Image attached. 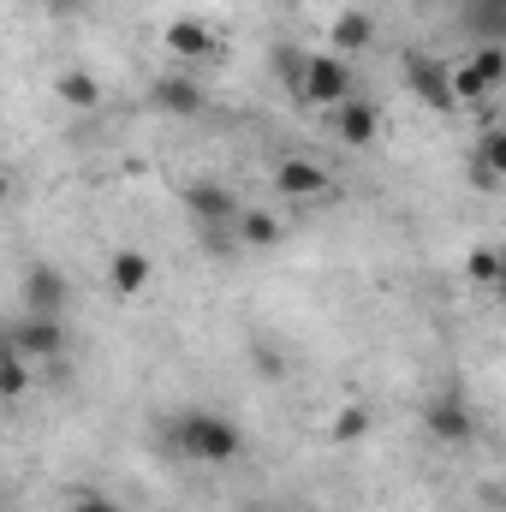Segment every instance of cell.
Segmentation results:
<instances>
[{
  "label": "cell",
  "instance_id": "6da1fadb",
  "mask_svg": "<svg viewBox=\"0 0 506 512\" xmlns=\"http://www.w3.org/2000/svg\"><path fill=\"white\" fill-rule=\"evenodd\" d=\"M161 441L173 459H191V465H233L245 453V429L227 417V411H203V405H185L161 423Z\"/></svg>",
  "mask_w": 506,
  "mask_h": 512
},
{
  "label": "cell",
  "instance_id": "7a4b0ae2",
  "mask_svg": "<svg viewBox=\"0 0 506 512\" xmlns=\"http://www.w3.org/2000/svg\"><path fill=\"white\" fill-rule=\"evenodd\" d=\"M185 209H191V221H197V233H203L209 251H233V221H239V209H245V197H239L233 185H221V179H191V185H185Z\"/></svg>",
  "mask_w": 506,
  "mask_h": 512
},
{
  "label": "cell",
  "instance_id": "3957f363",
  "mask_svg": "<svg viewBox=\"0 0 506 512\" xmlns=\"http://www.w3.org/2000/svg\"><path fill=\"white\" fill-rule=\"evenodd\" d=\"M423 423H429V435H435L441 447H477V435H483L477 405H471L459 387H441V393L423 405Z\"/></svg>",
  "mask_w": 506,
  "mask_h": 512
},
{
  "label": "cell",
  "instance_id": "277c9868",
  "mask_svg": "<svg viewBox=\"0 0 506 512\" xmlns=\"http://www.w3.org/2000/svg\"><path fill=\"white\" fill-rule=\"evenodd\" d=\"M292 90L310 108H340V102H352V60H340V54H304V72H298Z\"/></svg>",
  "mask_w": 506,
  "mask_h": 512
},
{
  "label": "cell",
  "instance_id": "5b68a950",
  "mask_svg": "<svg viewBox=\"0 0 506 512\" xmlns=\"http://www.w3.org/2000/svg\"><path fill=\"white\" fill-rule=\"evenodd\" d=\"M399 78H405V90H411L423 108H435V114H453V108H459V102H453V66L435 60L429 48H411V54L399 60Z\"/></svg>",
  "mask_w": 506,
  "mask_h": 512
},
{
  "label": "cell",
  "instance_id": "8992f818",
  "mask_svg": "<svg viewBox=\"0 0 506 512\" xmlns=\"http://www.w3.org/2000/svg\"><path fill=\"white\" fill-rule=\"evenodd\" d=\"M274 191H280L286 203H322V197H334V179H328V167L310 161V155H280V161H274Z\"/></svg>",
  "mask_w": 506,
  "mask_h": 512
},
{
  "label": "cell",
  "instance_id": "52a82bcc",
  "mask_svg": "<svg viewBox=\"0 0 506 512\" xmlns=\"http://www.w3.org/2000/svg\"><path fill=\"white\" fill-rule=\"evenodd\" d=\"M149 108L167 114V120H203L209 96H203V84H197L191 72H161V78L149 84Z\"/></svg>",
  "mask_w": 506,
  "mask_h": 512
},
{
  "label": "cell",
  "instance_id": "ba28073f",
  "mask_svg": "<svg viewBox=\"0 0 506 512\" xmlns=\"http://www.w3.org/2000/svg\"><path fill=\"white\" fill-rule=\"evenodd\" d=\"M66 298H72V286H66V274H60L54 262H30V268H24V280H18L24 316H60Z\"/></svg>",
  "mask_w": 506,
  "mask_h": 512
},
{
  "label": "cell",
  "instance_id": "9c48e42d",
  "mask_svg": "<svg viewBox=\"0 0 506 512\" xmlns=\"http://www.w3.org/2000/svg\"><path fill=\"white\" fill-rule=\"evenodd\" d=\"M12 346L24 364H54V358H66V322L60 316H18Z\"/></svg>",
  "mask_w": 506,
  "mask_h": 512
},
{
  "label": "cell",
  "instance_id": "30bf717a",
  "mask_svg": "<svg viewBox=\"0 0 506 512\" xmlns=\"http://www.w3.org/2000/svg\"><path fill=\"white\" fill-rule=\"evenodd\" d=\"M161 42H167V54H173V60H215V54H221L215 30H209L203 18H167Z\"/></svg>",
  "mask_w": 506,
  "mask_h": 512
},
{
  "label": "cell",
  "instance_id": "8fae6325",
  "mask_svg": "<svg viewBox=\"0 0 506 512\" xmlns=\"http://www.w3.org/2000/svg\"><path fill=\"white\" fill-rule=\"evenodd\" d=\"M334 131H340V143H346V149H370V143H376V131H381V108L352 96V102H340Z\"/></svg>",
  "mask_w": 506,
  "mask_h": 512
},
{
  "label": "cell",
  "instance_id": "7c38bea8",
  "mask_svg": "<svg viewBox=\"0 0 506 512\" xmlns=\"http://www.w3.org/2000/svg\"><path fill=\"white\" fill-rule=\"evenodd\" d=\"M280 239H286V227H280L274 209H239V221H233V245H245V251H274Z\"/></svg>",
  "mask_w": 506,
  "mask_h": 512
},
{
  "label": "cell",
  "instance_id": "4fadbf2b",
  "mask_svg": "<svg viewBox=\"0 0 506 512\" xmlns=\"http://www.w3.org/2000/svg\"><path fill=\"white\" fill-rule=\"evenodd\" d=\"M149 280H155V262H149L143 251H114V262H108V286H114L120 298H143Z\"/></svg>",
  "mask_w": 506,
  "mask_h": 512
},
{
  "label": "cell",
  "instance_id": "5bb4252c",
  "mask_svg": "<svg viewBox=\"0 0 506 512\" xmlns=\"http://www.w3.org/2000/svg\"><path fill=\"white\" fill-rule=\"evenodd\" d=\"M370 42H376V18H370V12H358V6L334 12V54H340V60L364 54Z\"/></svg>",
  "mask_w": 506,
  "mask_h": 512
},
{
  "label": "cell",
  "instance_id": "9a60e30c",
  "mask_svg": "<svg viewBox=\"0 0 506 512\" xmlns=\"http://www.w3.org/2000/svg\"><path fill=\"white\" fill-rule=\"evenodd\" d=\"M54 96H60L72 114H96V108H102V84H96V72H84V66H66V72L54 78Z\"/></svg>",
  "mask_w": 506,
  "mask_h": 512
},
{
  "label": "cell",
  "instance_id": "2e32d148",
  "mask_svg": "<svg viewBox=\"0 0 506 512\" xmlns=\"http://www.w3.org/2000/svg\"><path fill=\"white\" fill-rule=\"evenodd\" d=\"M501 179H506V137H501V126H489L483 143H477V185L495 191Z\"/></svg>",
  "mask_w": 506,
  "mask_h": 512
},
{
  "label": "cell",
  "instance_id": "e0dca14e",
  "mask_svg": "<svg viewBox=\"0 0 506 512\" xmlns=\"http://www.w3.org/2000/svg\"><path fill=\"white\" fill-rule=\"evenodd\" d=\"M465 24L483 42H506V0H465Z\"/></svg>",
  "mask_w": 506,
  "mask_h": 512
},
{
  "label": "cell",
  "instance_id": "ac0fdd59",
  "mask_svg": "<svg viewBox=\"0 0 506 512\" xmlns=\"http://www.w3.org/2000/svg\"><path fill=\"white\" fill-rule=\"evenodd\" d=\"M465 66H471V72L483 78V90L495 96V90L506 84V42H483V48H477V54H471Z\"/></svg>",
  "mask_w": 506,
  "mask_h": 512
},
{
  "label": "cell",
  "instance_id": "d6986e66",
  "mask_svg": "<svg viewBox=\"0 0 506 512\" xmlns=\"http://www.w3.org/2000/svg\"><path fill=\"white\" fill-rule=\"evenodd\" d=\"M370 423H376V417H370V405H364V399H352V405L334 417V447H352V441H364V435H370Z\"/></svg>",
  "mask_w": 506,
  "mask_h": 512
},
{
  "label": "cell",
  "instance_id": "ffe728a7",
  "mask_svg": "<svg viewBox=\"0 0 506 512\" xmlns=\"http://www.w3.org/2000/svg\"><path fill=\"white\" fill-rule=\"evenodd\" d=\"M465 274H471L477 286H495V280H501V245H477V251L465 256Z\"/></svg>",
  "mask_w": 506,
  "mask_h": 512
},
{
  "label": "cell",
  "instance_id": "44dd1931",
  "mask_svg": "<svg viewBox=\"0 0 506 512\" xmlns=\"http://www.w3.org/2000/svg\"><path fill=\"white\" fill-rule=\"evenodd\" d=\"M66 512H126L108 489H72V501H66Z\"/></svg>",
  "mask_w": 506,
  "mask_h": 512
},
{
  "label": "cell",
  "instance_id": "7402d4cb",
  "mask_svg": "<svg viewBox=\"0 0 506 512\" xmlns=\"http://www.w3.org/2000/svg\"><path fill=\"white\" fill-rule=\"evenodd\" d=\"M24 382H30V364H24V358L0 364V399H18V393H24Z\"/></svg>",
  "mask_w": 506,
  "mask_h": 512
},
{
  "label": "cell",
  "instance_id": "603a6c76",
  "mask_svg": "<svg viewBox=\"0 0 506 512\" xmlns=\"http://www.w3.org/2000/svg\"><path fill=\"white\" fill-rule=\"evenodd\" d=\"M251 364H256V376H268V382H280V376H286V358H280L274 346H256Z\"/></svg>",
  "mask_w": 506,
  "mask_h": 512
},
{
  "label": "cell",
  "instance_id": "cb8c5ba5",
  "mask_svg": "<svg viewBox=\"0 0 506 512\" xmlns=\"http://www.w3.org/2000/svg\"><path fill=\"white\" fill-rule=\"evenodd\" d=\"M274 72H280L286 84H298V72H304V54H298V48H274Z\"/></svg>",
  "mask_w": 506,
  "mask_h": 512
},
{
  "label": "cell",
  "instance_id": "d4e9b609",
  "mask_svg": "<svg viewBox=\"0 0 506 512\" xmlns=\"http://www.w3.org/2000/svg\"><path fill=\"white\" fill-rule=\"evenodd\" d=\"M42 6H48L54 18H84V12H90V0H42Z\"/></svg>",
  "mask_w": 506,
  "mask_h": 512
},
{
  "label": "cell",
  "instance_id": "484cf974",
  "mask_svg": "<svg viewBox=\"0 0 506 512\" xmlns=\"http://www.w3.org/2000/svg\"><path fill=\"white\" fill-rule=\"evenodd\" d=\"M18 358V346H12V322H0V364H12Z\"/></svg>",
  "mask_w": 506,
  "mask_h": 512
},
{
  "label": "cell",
  "instance_id": "4316f807",
  "mask_svg": "<svg viewBox=\"0 0 506 512\" xmlns=\"http://www.w3.org/2000/svg\"><path fill=\"white\" fill-rule=\"evenodd\" d=\"M6 203H12V179L0 173V209H6Z\"/></svg>",
  "mask_w": 506,
  "mask_h": 512
},
{
  "label": "cell",
  "instance_id": "83f0119b",
  "mask_svg": "<svg viewBox=\"0 0 506 512\" xmlns=\"http://www.w3.org/2000/svg\"><path fill=\"white\" fill-rule=\"evenodd\" d=\"M245 512H280V507H268V501H256V507H245Z\"/></svg>",
  "mask_w": 506,
  "mask_h": 512
},
{
  "label": "cell",
  "instance_id": "f1b7e54d",
  "mask_svg": "<svg viewBox=\"0 0 506 512\" xmlns=\"http://www.w3.org/2000/svg\"><path fill=\"white\" fill-rule=\"evenodd\" d=\"M405 6H429V0H405Z\"/></svg>",
  "mask_w": 506,
  "mask_h": 512
}]
</instances>
